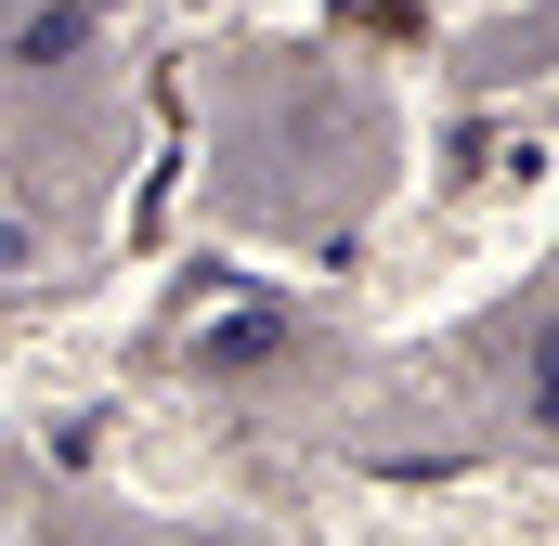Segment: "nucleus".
I'll use <instances>...</instances> for the list:
<instances>
[{"mask_svg":"<svg viewBox=\"0 0 559 546\" xmlns=\"http://www.w3.org/2000/svg\"><path fill=\"white\" fill-rule=\"evenodd\" d=\"M521 416H534V429H559V325L534 339V365H521Z\"/></svg>","mask_w":559,"mask_h":546,"instance_id":"nucleus-1","label":"nucleus"}]
</instances>
